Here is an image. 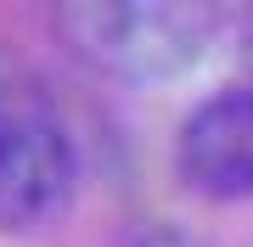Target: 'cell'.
I'll return each mask as SVG.
<instances>
[{"instance_id": "cell-3", "label": "cell", "mask_w": 253, "mask_h": 247, "mask_svg": "<svg viewBox=\"0 0 253 247\" xmlns=\"http://www.w3.org/2000/svg\"><path fill=\"white\" fill-rule=\"evenodd\" d=\"M174 163L186 185L219 202L253 197V84L214 90L203 107H191L174 141Z\"/></svg>"}, {"instance_id": "cell-4", "label": "cell", "mask_w": 253, "mask_h": 247, "mask_svg": "<svg viewBox=\"0 0 253 247\" xmlns=\"http://www.w3.org/2000/svg\"><path fill=\"white\" fill-rule=\"evenodd\" d=\"M124 247H203V242L191 236L186 225H146V230H135Z\"/></svg>"}, {"instance_id": "cell-2", "label": "cell", "mask_w": 253, "mask_h": 247, "mask_svg": "<svg viewBox=\"0 0 253 247\" xmlns=\"http://www.w3.org/2000/svg\"><path fill=\"white\" fill-rule=\"evenodd\" d=\"M73 141L34 96L0 90V230L51 219L73 191Z\"/></svg>"}, {"instance_id": "cell-1", "label": "cell", "mask_w": 253, "mask_h": 247, "mask_svg": "<svg viewBox=\"0 0 253 247\" xmlns=\"http://www.w3.org/2000/svg\"><path fill=\"white\" fill-rule=\"evenodd\" d=\"M51 23L84 68L129 84H158L197 68L219 34L214 6L197 0H62Z\"/></svg>"}]
</instances>
